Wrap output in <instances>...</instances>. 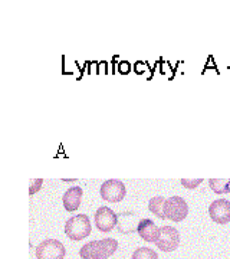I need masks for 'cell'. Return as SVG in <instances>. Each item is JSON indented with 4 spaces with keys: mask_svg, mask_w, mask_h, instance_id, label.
<instances>
[{
    "mask_svg": "<svg viewBox=\"0 0 230 259\" xmlns=\"http://www.w3.org/2000/svg\"><path fill=\"white\" fill-rule=\"evenodd\" d=\"M118 249V242L112 238L102 241H92L83 245L79 250L81 259H108Z\"/></svg>",
    "mask_w": 230,
    "mask_h": 259,
    "instance_id": "cell-1",
    "label": "cell"
},
{
    "mask_svg": "<svg viewBox=\"0 0 230 259\" xmlns=\"http://www.w3.org/2000/svg\"><path fill=\"white\" fill-rule=\"evenodd\" d=\"M91 221L86 214H76L65 223V233L72 241H81L91 233Z\"/></svg>",
    "mask_w": 230,
    "mask_h": 259,
    "instance_id": "cell-2",
    "label": "cell"
},
{
    "mask_svg": "<svg viewBox=\"0 0 230 259\" xmlns=\"http://www.w3.org/2000/svg\"><path fill=\"white\" fill-rule=\"evenodd\" d=\"M189 214V204L180 196H173L166 199L164 203V216L168 221L173 222H181Z\"/></svg>",
    "mask_w": 230,
    "mask_h": 259,
    "instance_id": "cell-3",
    "label": "cell"
},
{
    "mask_svg": "<svg viewBox=\"0 0 230 259\" xmlns=\"http://www.w3.org/2000/svg\"><path fill=\"white\" fill-rule=\"evenodd\" d=\"M100 193H101V197L105 202L118 203V202H121L125 197L127 189H125V185L122 182L115 180V179H111V180H107V182L102 183Z\"/></svg>",
    "mask_w": 230,
    "mask_h": 259,
    "instance_id": "cell-4",
    "label": "cell"
},
{
    "mask_svg": "<svg viewBox=\"0 0 230 259\" xmlns=\"http://www.w3.org/2000/svg\"><path fill=\"white\" fill-rule=\"evenodd\" d=\"M65 253L64 243L56 239H46L36 246L37 259H64Z\"/></svg>",
    "mask_w": 230,
    "mask_h": 259,
    "instance_id": "cell-5",
    "label": "cell"
},
{
    "mask_svg": "<svg viewBox=\"0 0 230 259\" xmlns=\"http://www.w3.org/2000/svg\"><path fill=\"white\" fill-rule=\"evenodd\" d=\"M180 243V233L173 226H163L160 229V236L156 242L157 248L163 252H173L178 248Z\"/></svg>",
    "mask_w": 230,
    "mask_h": 259,
    "instance_id": "cell-6",
    "label": "cell"
},
{
    "mask_svg": "<svg viewBox=\"0 0 230 259\" xmlns=\"http://www.w3.org/2000/svg\"><path fill=\"white\" fill-rule=\"evenodd\" d=\"M94 221H95V226L101 232H111L115 226H118V216L107 206H102L95 212Z\"/></svg>",
    "mask_w": 230,
    "mask_h": 259,
    "instance_id": "cell-7",
    "label": "cell"
},
{
    "mask_svg": "<svg viewBox=\"0 0 230 259\" xmlns=\"http://www.w3.org/2000/svg\"><path fill=\"white\" fill-rule=\"evenodd\" d=\"M209 214L213 222L226 225L230 222V202L226 199L214 200L209 207Z\"/></svg>",
    "mask_w": 230,
    "mask_h": 259,
    "instance_id": "cell-8",
    "label": "cell"
},
{
    "mask_svg": "<svg viewBox=\"0 0 230 259\" xmlns=\"http://www.w3.org/2000/svg\"><path fill=\"white\" fill-rule=\"evenodd\" d=\"M137 232L144 241L150 242V243L151 242L156 243L160 236V228L150 219H141L137 225Z\"/></svg>",
    "mask_w": 230,
    "mask_h": 259,
    "instance_id": "cell-9",
    "label": "cell"
},
{
    "mask_svg": "<svg viewBox=\"0 0 230 259\" xmlns=\"http://www.w3.org/2000/svg\"><path fill=\"white\" fill-rule=\"evenodd\" d=\"M82 189L79 186H74L69 190H66L62 197L65 209L68 212H75L79 206H81V200H82Z\"/></svg>",
    "mask_w": 230,
    "mask_h": 259,
    "instance_id": "cell-10",
    "label": "cell"
},
{
    "mask_svg": "<svg viewBox=\"0 0 230 259\" xmlns=\"http://www.w3.org/2000/svg\"><path fill=\"white\" fill-rule=\"evenodd\" d=\"M164 203H166V199L163 196L151 197L150 202H148V209H150V212L154 213L157 218L166 219V216H164Z\"/></svg>",
    "mask_w": 230,
    "mask_h": 259,
    "instance_id": "cell-11",
    "label": "cell"
},
{
    "mask_svg": "<svg viewBox=\"0 0 230 259\" xmlns=\"http://www.w3.org/2000/svg\"><path fill=\"white\" fill-rule=\"evenodd\" d=\"M209 186L214 193L224 194L230 192V179H210Z\"/></svg>",
    "mask_w": 230,
    "mask_h": 259,
    "instance_id": "cell-12",
    "label": "cell"
},
{
    "mask_svg": "<svg viewBox=\"0 0 230 259\" xmlns=\"http://www.w3.org/2000/svg\"><path fill=\"white\" fill-rule=\"evenodd\" d=\"M132 259H158L156 250L150 248H138L132 253Z\"/></svg>",
    "mask_w": 230,
    "mask_h": 259,
    "instance_id": "cell-13",
    "label": "cell"
},
{
    "mask_svg": "<svg viewBox=\"0 0 230 259\" xmlns=\"http://www.w3.org/2000/svg\"><path fill=\"white\" fill-rule=\"evenodd\" d=\"M180 183L186 187V189H189V190H193L196 189L199 185H202L203 183V179H194V180H189V179H181L180 180Z\"/></svg>",
    "mask_w": 230,
    "mask_h": 259,
    "instance_id": "cell-14",
    "label": "cell"
},
{
    "mask_svg": "<svg viewBox=\"0 0 230 259\" xmlns=\"http://www.w3.org/2000/svg\"><path fill=\"white\" fill-rule=\"evenodd\" d=\"M42 183H43L42 179H35V180H32V182H30V187H29V194H35L36 192H39Z\"/></svg>",
    "mask_w": 230,
    "mask_h": 259,
    "instance_id": "cell-15",
    "label": "cell"
}]
</instances>
